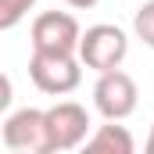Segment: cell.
Here are the masks:
<instances>
[{
	"label": "cell",
	"mask_w": 154,
	"mask_h": 154,
	"mask_svg": "<svg viewBox=\"0 0 154 154\" xmlns=\"http://www.w3.org/2000/svg\"><path fill=\"white\" fill-rule=\"evenodd\" d=\"M32 7L36 0H0V29H14Z\"/></svg>",
	"instance_id": "cell-9"
},
{
	"label": "cell",
	"mask_w": 154,
	"mask_h": 154,
	"mask_svg": "<svg viewBox=\"0 0 154 154\" xmlns=\"http://www.w3.org/2000/svg\"><path fill=\"white\" fill-rule=\"evenodd\" d=\"M68 7H75V11H90V7H97V0H65Z\"/></svg>",
	"instance_id": "cell-10"
},
{
	"label": "cell",
	"mask_w": 154,
	"mask_h": 154,
	"mask_svg": "<svg viewBox=\"0 0 154 154\" xmlns=\"http://www.w3.org/2000/svg\"><path fill=\"white\" fill-rule=\"evenodd\" d=\"M136 100H140V90L129 72L111 68V72H100L97 86H93V108L111 122H122L136 111Z\"/></svg>",
	"instance_id": "cell-5"
},
{
	"label": "cell",
	"mask_w": 154,
	"mask_h": 154,
	"mask_svg": "<svg viewBox=\"0 0 154 154\" xmlns=\"http://www.w3.org/2000/svg\"><path fill=\"white\" fill-rule=\"evenodd\" d=\"M125 54H129V36H125L118 25H108V22L90 25V29L82 32V39H79V57H82V65L93 68L97 75H100V72H111V68H122Z\"/></svg>",
	"instance_id": "cell-2"
},
{
	"label": "cell",
	"mask_w": 154,
	"mask_h": 154,
	"mask_svg": "<svg viewBox=\"0 0 154 154\" xmlns=\"http://www.w3.org/2000/svg\"><path fill=\"white\" fill-rule=\"evenodd\" d=\"M147 154H154V125H151V136H147Z\"/></svg>",
	"instance_id": "cell-12"
},
{
	"label": "cell",
	"mask_w": 154,
	"mask_h": 154,
	"mask_svg": "<svg viewBox=\"0 0 154 154\" xmlns=\"http://www.w3.org/2000/svg\"><path fill=\"white\" fill-rule=\"evenodd\" d=\"M29 79L39 93L65 97L82 82V57L72 50H32L29 54Z\"/></svg>",
	"instance_id": "cell-1"
},
{
	"label": "cell",
	"mask_w": 154,
	"mask_h": 154,
	"mask_svg": "<svg viewBox=\"0 0 154 154\" xmlns=\"http://www.w3.org/2000/svg\"><path fill=\"white\" fill-rule=\"evenodd\" d=\"M11 104V79L4 75V93H0V108H7Z\"/></svg>",
	"instance_id": "cell-11"
},
{
	"label": "cell",
	"mask_w": 154,
	"mask_h": 154,
	"mask_svg": "<svg viewBox=\"0 0 154 154\" xmlns=\"http://www.w3.org/2000/svg\"><path fill=\"white\" fill-rule=\"evenodd\" d=\"M82 29L68 11H43L32 22V50H72L79 54Z\"/></svg>",
	"instance_id": "cell-6"
},
{
	"label": "cell",
	"mask_w": 154,
	"mask_h": 154,
	"mask_svg": "<svg viewBox=\"0 0 154 154\" xmlns=\"http://www.w3.org/2000/svg\"><path fill=\"white\" fill-rule=\"evenodd\" d=\"M133 32H136V39H143V47L154 50V0H143V4L136 7Z\"/></svg>",
	"instance_id": "cell-8"
},
{
	"label": "cell",
	"mask_w": 154,
	"mask_h": 154,
	"mask_svg": "<svg viewBox=\"0 0 154 154\" xmlns=\"http://www.w3.org/2000/svg\"><path fill=\"white\" fill-rule=\"evenodd\" d=\"M4 147L18 154H50V133H47V111L39 108H18L4 118Z\"/></svg>",
	"instance_id": "cell-3"
},
{
	"label": "cell",
	"mask_w": 154,
	"mask_h": 154,
	"mask_svg": "<svg viewBox=\"0 0 154 154\" xmlns=\"http://www.w3.org/2000/svg\"><path fill=\"white\" fill-rule=\"evenodd\" d=\"M47 133H50V154L75 151L90 140V111L75 100H57L47 108Z\"/></svg>",
	"instance_id": "cell-4"
},
{
	"label": "cell",
	"mask_w": 154,
	"mask_h": 154,
	"mask_svg": "<svg viewBox=\"0 0 154 154\" xmlns=\"http://www.w3.org/2000/svg\"><path fill=\"white\" fill-rule=\"evenodd\" d=\"M82 147H86L90 154H133V151H136L133 133H129L125 125L111 122V118H108V125H97Z\"/></svg>",
	"instance_id": "cell-7"
}]
</instances>
